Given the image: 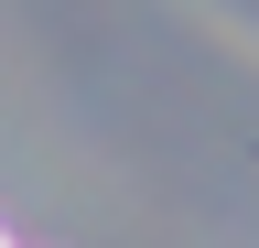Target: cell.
Masks as SVG:
<instances>
[{
    "instance_id": "6da1fadb",
    "label": "cell",
    "mask_w": 259,
    "mask_h": 248,
    "mask_svg": "<svg viewBox=\"0 0 259 248\" xmlns=\"http://www.w3.org/2000/svg\"><path fill=\"white\" fill-rule=\"evenodd\" d=\"M0 248H11V237H0Z\"/></svg>"
}]
</instances>
